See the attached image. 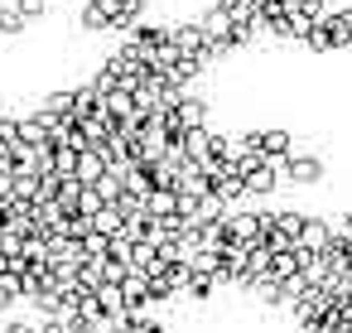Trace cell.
<instances>
[{
    "label": "cell",
    "mask_w": 352,
    "mask_h": 333,
    "mask_svg": "<svg viewBox=\"0 0 352 333\" xmlns=\"http://www.w3.org/2000/svg\"><path fill=\"white\" fill-rule=\"evenodd\" d=\"M25 15L15 10V6H0V39H15V34H25Z\"/></svg>",
    "instance_id": "1"
},
{
    "label": "cell",
    "mask_w": 352,
    "mask_h": 333,
    "mask_svg": "<svg viewBox=\"0 0 352 333\" xmlns=\"http://www.w3.org/2000/svg\"><path fill=\"white\" fill-rule=\"evenodd\" d=\"M15 10L34 25V20H44V10H49V0H15Z\"/></svg>",
    "instance_id": "2"
}]
</instances>
